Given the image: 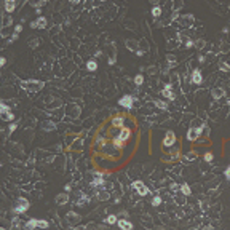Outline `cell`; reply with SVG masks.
I'll return each mask as SVG.
<instances>
[{
    "label": "cell",
    "instance_id": "d590c367",
    "mask_svg": "<svg viewBox=\"0 0 230 230\" xmlns=\"http://www.w3.org/2000/svg\"><path fill=\"white\" fill-rule=\"evenodd\" d=\"M16 128H18V122H13L10 126H8V133H13V131H15Z\"/></svg>",
    "mask_w": 230,
    "mask_h": 230
},
{
    "label": "cell",
    "instance_id": "9c48e42d",
    "mask_svg": "<svg viewBox=\"0 0 230 230\" xmlns=\"http://www.w3.org/2000/svg\"><path fill=\"white\" fill-rule=\"evenodd\" d=\"M190 82L195 83V85H201V83H203V75H201V71H200V69H193V71H192Z\"/></svg>",
    "mask_w": 230,
    "mask_h": 230
},
{
    "label": "cell",
    "instance_id": "d4e9b609",
    "mask_svg": "<svg viewBox=\"0 0 230 230\" xmlns=\"http://www.w3.org/2000/svg\"><path fill=\"white\" fill-rule=\"evenodd\" d=\"M112 145L115 147V150H120V149H123V147H125V142L122 141L120 137H115L114 141H112Z\"/></svg>",
    "mask_w": 230,
    "mask_h": 230
},
{
    "label": "cell",
    "instance_id": "7c38bea8",
    "mask_svg": "<svg viewBox=\"0 0 230 230\" xmlns=\"http://www.w3.org/2000/svg\"><path fill=\"white\" fill-rule=\"evenodd\" d=\"M54 201H56V205H59V206L66 205L67 201H69V195H67V192H61V193H58L56 198H54Z\"/></svg>",
    "mask_w": 230,
    "mask_h": 230
},
{
    "label": "cell",
    "instance_id": "f1b7e54d",
    "mask_svg": "<svg viewBox=\"0 0 230 230\" xmlns=\"http://www.w3.org/2000/svg\"><path fill=\"white\" fill-rule=\"evenodd\" d=\"M219 69H221L222 72H228L230 71V64H228V62H225V61H221L219 62Z\"/></svg>",
    "mask_w": 230,
    "mask_h": 230
},
{
    "label": "cell",
    "instance_id": "e575fe53",
    "mask_svg": "<svg viewBox=\"0 0 230 230\" xmlns=\"http://www.w3.org/2000/svg\"><path fill=\"white\" fill-rule=\"evenodd\" d=\"M166 59L171 62V66H176V58H174L173 54H166Z\"/></svg>",
    "mask_w": 230,
    "mask_h": 230
},
{
    "label": "cell",
    "instance_id": "ab89813d",
    "mask_svg": "<svg viewBox=\"0 0 230 230\" xmlns=\"http://www.w3.org/2000/svg\"><path fill=\"white\" fill-rule=\"evenodd\" d=\"M18 35H19V34H13L11 38H8V43H11V42H16V40H18Z\"/></svg>",
    "mask_w": 230,
    "mask_h": 230
},
{
    "label": "cell",
    "instance_id": "5bb4252c",
    "mask_svg": "<svg viewBox=\"0 0 230 230\" xmlns=\"http://www.w3.org/2000/svg\"><path fill=\"white\" fill-rule=\"evenodd\" d=\"M125 46L128 48L130 51H134V53H137L139 50H141V48H139V43L136 40H131V38H128L126 42H125Z\"/></svg>",
    "mask_w": 230,
    "mask_h": 230
},
{
    "label": "cell",
    "instance_id": "8992f818",
    "mask_svg": "<svg viewBox=\"0 0 230 230\" xmlns=\"http://www.w3.org/2000/svg\"><path fill=\"white\" fill-rule=\"evenodd\" d=\"M134 99H136L134 96H131V94H125L123 97H120V99H118V104H120L122 107L131 110V109H133V102H134Z\"/></svg>",
    "mask_w": 230,
    "mask_h": 230
},
{
    "label": "cell",
    "instance_id": "6da1fadb",
    "mask_svg": "<svg viewBox=\"0 0 230 230\" xmlns=\"http://www.w3.org/2000/svg\"><path fill=\"white\" fill-rule=\"evenodd\" d=\"M21 88L26 89V91H40V89L45 88V82L42 80H34V78H29V80H23L21 82Z\"/></svg>",
    "mask_w": 230,
    "mask_h": 230
},
{
    "label": "cell",
    "instance_id": "74e56055",
    "mask_svg": "<svg viewBox=\"0 0 230 230\" xmlns=\"http://www.w3.org/2000/svg\"><path fill=\"white\" fill-rule=\"evenodd\" d=\"M224 176H225V179H227L228 182H230V165H228L227 168H225V171H224Z\"/></svg>",
    "mask_w": 230,
    "mask_h": 230
},
{
    "label": "cell",
    "instance_id": "2e32d148",
    "mask_svg": "<svg viewBox=\"0 0 230 230\" xmlns=\"http://www.w3.org/2000/svg\"><path fill=\"white\" fill-rule=\"evenodd\" d=\"M117 224H118V227H120L122 230H133V228H134L133 224H131L130 221H126V219H120Z\"/></svg>",
    "mask_w": 230,
    "mask_h": 230
},
{
    "label": "cell",
    "instance_id": "f546056e",
    "mask_svg": "<svg viewBox=\"0 0 230 230\" xmlns=\"http://www.w3.org/2000/svg\"><path fill=\"white\" fill-rule=\"evenodd\" d=\"M54 128H56V125H54L53 122H46V123H43V130H45V131H53Z\"/></svg>",
    "mask_w": 230,
    "mask_h": 230
},
{
    "label": "cell",
    "instance_id": "b9f144b4",
    "mask_svg": "<svg viewBox=\"0 0 230 230\" xmlns=\"http://www.w3.org/2000/svg\"><path fill=\"white\" fill-rule=\"evenodd\" d=\"M5 64H6V58H5V56H2V58H0V66L3 67Z\"/></svg>",
    "mask_w": 230,
    "mask_h": 230
},
{
    "label": "cell",
    "instance_id": "4fadbf2b",
    "mask_svg": "<svg viewBox=\"0 0 230 230\" xmlns=\"http://www.w3.org/2000/svg\"><path fill=\"white\" fill-rule=\"evenodd\" d=\"M16 6H18V2H15V0H5L3 2V8L6 13H13L16 10Z\"/></svg>",
    "mask_w": 230,
    "mask_h": 230
},
{
    "label": "cell",
    "instance_id": "83f0119b",
    "mask_svg": "<svg viewBox=\"0 0 230 230\" xmlns=\"http://www.w3.org/2000/svg\"><path fill=\"white\" fill-rule=\"evenodd\" d=\"M150 13H152V16L157 19V18H160V16H162V8H160L158 5H155V6L152 8V11H150Z\"/></svg>",
    "mask_w": 230,
    "mask_h": 230
},
{
    "label": "cell",
    "instance_id": "f6af8a7d",
    "mask_svg": "<svg viewBox=\"0 0 230 230\" xmlns=\"http://www.w3.org/2000/svg\"><path fill=\"white\" fill-rule=\"evenodd\" d=\"M177 189H179L177 184H171V190H177Z\"/></svg>",
    "mask_w": 230,
    "mask_h": 230
},
{
    "label": "cell",
    "instance_id": "7bdbcfd3",
    "mask_svg": "<svg viewBox=\"0 0 230 230\" xmlns=\"http://www.w3.org/2000/svg\"><path fill=\"white\" fill-rule=\"evenodd\" d=\"M71 230H86V227H83V225H78V227H71Z\"/></svg>",
    "mask_w": 230,
    "mask_h": 230
},
{
    "label": "cell",
    "instance_id": "ac0fdd59",
    "mask_svg": "<svg viewBox=\"0 0 230 230\" xmlns=\"http://www.w3.org/2000/svg\"><path fill=\"white\" fill-rule=\"evenodd\" d=\"M96 197H97V200H101V201H106V200H109V198H110V193L101 189V190H97V192H96Z\"/></svg>",
    "mask_w": 230,
    "mask_h": 230
},
{
    "label": "cell",
    "instance_id": "4dcf8cb0",
    "mask_svg": "<svg viewBox=\"0 0 230 230\" xmlns=\"http://www.w3.org/2000/svg\"><path fill=\"white\" fill-rule=\"evenodd\" d=\"M134 83H136V86H141L142 83H144V77H142L141 74L134 75Z\"/></svg>",
    "mask_w": 230,
    "mask_h": 230
},
{
    "label": "cell",
    "instance_id": "7402d4cb",
    "mask_svg": "<svg viewBox=\"0 0 230 230\" xmlns=\"http://www.w3.org/2000/svg\"><path fill=\"white\" fill-rule=\"evenodd\" d=\"M38 227V219H29L26 222V228L27 230H34V228H37Z\"/></svg>",
    "mask_w": 230,
    "mask_h": 230
},
{
    "label": "cell",
    "instance_id": "cb8c5ba5",
    "mask_svg": "<svg viewBox=\"0 0 230 230\" xmlns=\"http://www.w3.org/2000/svg\"><path fill=\"white\" fill-rule=\"evenodd\" d=\"M179 189H181V192H182V193L185 195V197H189V195H192V190H190V185H189V184H187V182H184V184H181V187H179Z\"/></svg>",
    "mask_w": 230,
    "mask_h": 230
},
{
    "label": "cell",
    "instance_id": "60d3db41",
    "mask_svg": "<svg viewBox=\"0 0 230 230\" xmlns=\"http://www.w3.org/2000/svg\"><path fill=\"white\" fill-rule=\"evenodd\" d=\"M193 45H195L193 40H187V42H185V48H192Z\"/></svg>",
    "mask_w": 230,
    "mask_h": 230
},
{
    "label": "cell",
    "instance_id": "7a4b0ae2",
    "mask_svg": "<svg viewBox=\"0 0 230 230\" xmlns=\"http://www.w3.org/2000/svg\"><path fill=\"white\" fill-rule=\"evenodd\" d=\"M0 115H2V120L5 122H11L13 123V118H15V115H13V110L6 106V102H0Z\"/></svg>",
    "mask_w": 230,
    "mask_h": 230
},
{
    "label": "cell",
    "instance_id": "5b68a950",
    "mask_svg": "<svg viewBox=\"0 0 230 230\" xmlns=\"http://www.w3.org/2000/svg\"><path fill=\"white\" fill-rule=\"evenodd\" d=\"M131 187H133V189H134L139 195H141V197H145V195H149V192H150V190H149V187L145 185V184L142 182V181H134Z\"/></svg>",
    "mask_w": 230,
    "mask_h": 230
},
{
    "label": "cell",
    "instance_id": "ffe728a7",
    "mask_svg": "<svg viewBox=\"0 0 230 230\" xmlns=\"http://www.w3.org/2000/svg\"><path fill=\"white\" fill-rule=\"evenodd\" d=\"M211 94L214 99H219V97L225 96V91H224V88H214V89H211Z\"/></svg>",
    "mask_w": 230,
    "mask_h": 230
},
{
    "label": "cell",
    "instance_id": "d6a6232c",
    "mask_svg": "<svg viewBox=\"0 0 230 230\" xmlns=\"http://www.w3.org/2000/svg\"><path fill=\"white\" fill-rule=\"evenodd\" d=\"M152 205L153 206H160V205H162V198H160L158 195H155V197L152 198Z\"/></svg>",
    "mask_w": 230,
    "mask_h": 230
},
{
    "label": "cell",
    "instance_id": "7dc6e473",
    "mask_svg": "<svg viewBox=\"0 0 230 230\" xmlns=\"http://www.w3.org/2000/svg\"><path fill=\"white\" fill-rule=\"evenodd\" d=\"M0 230H6V228H3V227H2V228H0Z\"/></svg>",
    "mask_w": 230,
    "mask_h": 230
},
{
    "label": "cell",
    "instance_id": "ba28073f",
    "mask_svg": "<svg viewBox=\"0 0 230 230\" xmlns=\"http://www.w3.org/2000/svg\"><path fill=\"white\" fill-rule=\"evenodd\" d=\"M46 24H48L46 18L45 16H38L35 21H32V23H31V27H32V29H45Z\"/></svg>",
    "mask_w": 230,
    "mask_h": 230
},
{
    "label": "cell",
    "instance_id": "ee69618b",
    "mask_svg": "<svg viewBox=\"0 0 230 230\" xmlns=\"http://www.w3.org/2000/svg\"><path fill=\"white\" fill-rule=\"evenodd\" d=\"M187 158H189V160H195V158H197V155H195V153H189V155H187Z\"/></svg>",
    "mask_w": 230,
    "mask_h": 230
},
{
    "label": "cell",
    "instance_id": "e0dca14e",
    "mask_svg": "<svg viewBox=\"0 0 230 230\" xmlns=\"http://www.w3.org/2000/svg\"><path fill=\"white\" fill-rule=\"evenodd\" d=\"M66 219H67L69 224H75V222H78V221H80V216L77 214V213H74V211H69V213H67V216H66Z\"/></svg>",
    "mask_w": 230,
    "mask_h": 230
},
{
    "label": "cell",
    "instance_id": "52a82bcc",
    "mask_svg": "<svg viewBox=\"0 0 230 230\" xmlns=\"http://www.w3.org/2000/svg\"><path fill=\"white\" fill-rule=\"evenodd\" d=\"M176 144V133L174 131H166V134L163 137V145L165 147H173V145Z\"/></svg>",
    "mask_w": 230,
    "mask_h": 230
},
{
    "label": "cell",
    "instance_id": "603a6c76",
    "mask_svg": "<svg viewBox=\"0 0 230 230\" xmlns=\"http://www.w3.org/2000/svg\"><path fill=\"white\" fill-rule=\"evenodd\" d=\"M89 201V197L85 193H80V200H77V206H85Z\"/></svg>",
    "mask_w": 230,
    "mask_h": 230
},
{
    "label": "cell",
    "instance_id": "484cf974",
    "mask_svg": "<svg viewBox=\"0 0 230 230\" xmlns=\"http://www.w3.org/2000/svg\"><path fill=\"white\" fill-rule=\"evenodd\" d=\"M118 216H115V214H109L107 217H106V224H109V225H114V224H117L118 222Z\"/></svg>",
    "mask_w": 230,
    "mask_h": 230
},
{
    "label": "cell",
    "instance_id": "30bf717a",
    "mask_svg": "<svg viewBox=\"0 0 230 230\" xmlns=\"http://www.w3.org/2000/svg\"><path fill=\"white\" fill-rule=\"evenodd\" d=\"M162 96L166 97L168 101H174V99H176V93L171 89V85H166V86L162 89Z\"/></svg>",
    "mask_w": 230,
    "mask_h": 230
},
{
    "label": "cell",
    "instance_id": "8d00e7d4",
    "mask_svg": "<svg viewBox=\"0 0 230 230\" xmlns=\"http://www.w3.org/2000/svg\"><path fill=\"white\" fill-rule=\"evenodd\" d=\"M213 158H214V155H213V153H210V152H208V153H205V162H208V163H210V162H213Z\"/></svg>",
    "mask_w": 230,
    "mask_h": 230
},
{
    "label": "cell",
    "instance_id": "4316f807",
    "mask_svg": "<svg viewBox=\"0 0 230 230\" xmlns=\"http://www.w3.org/2000/svg\"><path fill=\"white\" fill-rule=\"evenodd\" d=\"M86 69H88L89 72H94L96 69H97V62H96L94 59H89V61L86 62Z\"/></svg>",
    "mask_w": 230,
    "mask_h": 230
},
{
    "label": "cell",
    "instance_id": "44dd1931",
    "mask_svg": "<svg viewBox=\"0 0 230 230\" xmlns=\"http://www.w3.org/2000/svg\"><path fill=\"white\" fill-rule=\"evenodd\" d=\"M153 106L158 107V109H162V110H166V109H168V102L163 101V99H155V101H153Z\"/></svg>",
    "mask_w": 230,
    "mask_h": 230
},
{
    "label": "cell",
    "instance_id": "bcb514c9",
    "mask_svg": "<svg viewBox=\"0 0 230 230\" xmlns=\"http://www.w3.org/2000/svg\"><path fill=\"white\" fill-rule=\"evenodd\" d=\"M203 230H213V227H211V225H206V227H205Z\"/></svg>",
    "mask_w": 230,
    "mask_h": 230
},
{
    "label": "cell",
    "instance_id": "8fae6325",
    "mask_svg": "<svg viewBox=\"0 0 230 230\" xmlns=\"http://www.w3.org/2000/svg\"><path fill=\"white\" fill-rule=\"evenodd\" d=\"M104 184H106V181L102 179V174L101 173H96V179H93V181H89V185L91 187H102Z\"/></svg>",
    "mask_w": 230,
    "mask_h": 230
},
{
    "label": "cell",
    "instance_id": "836d02e7",
    "mask_svg": "<svg viewBox=\"0 0 230 230\" xmlns=\"http://www.w3.org/2000/svg\"><path fill=\"white\" fill-rule=\"evenodd\" d=\"M43 5H46V0H42V2H34L32 3V6H35L37 10H40V6H43Z\"/></svg>",
    "mask_w": 230,
    "mask_h": 230
},
{
    "label": "cell",
    "instance_id": "1f68e13d",
    "mask_svg": "<svg viewBox=\"0 0 230 230\" xmlns=\"http://www.w3.org/2000/svg\"><path fill=\"white\" fill-rule=\"evenodd\" d=\"M38 227L40 228H48L50 227V222L45 221V219H38Z\"/></svg>",
    "mask_w": 230,
    "mask_h": 230
},
{
    "label": "cell",
    "instance_id": "f35d334b",
    "mask_svg": "<svg viewBox=\"0 0 230 230\" xmlns=\"http://www.w3.org/2000/svg\"><path fill=\"white\" fill-rule=\"evenodd\" d=\"M19 32H23V24H16L15 26V34H19Z\"/></svg>",
    "mask_w": 230,
    "mask_h": 230
},
{
    "label": "cell",
    "instance_id": "277c9868",
    "mask_svg": "<svg viewBox=\"0 0 230 230\" xmlns=\"http://www.w3.org/2000/svg\"><path fill=\"white\" fill-rule=\"evenodd\" d=\"M203 128H206V125H201V126H192L189 128V131H187V141H197L198 136L201 134V131H203Z\"/></svg>",
    "mask_w": 230,
    "mask_h": 230
},
{
    "label": "cell",
    "instance_id": "d6986e66",
    "mask_svg": "<svg viewBox=\"0 0 230 230\" xmlns=\"http://www.w3.org/2000/svg\"><path fill=\"white\" fill-rule=\"evenodd\" d=\"M130 136H131V131H130L128 128H122V130H120V134H118V137H120L123 142H125V141H128Z\"/></svg>",
    "mask_w": 230,
    "mask_h": 230
},
{
    "label": "cell",
    "instance_id": "3957f363",
    "mask_svg": "<svg viewBox=\"0 0 230 230\" xmlns=\"http://www.w3.org/2000/svg\"><path fill=\"white\" fill-rule=\"evenodd\" d=\"M29 208H31L29 201H27L24 197H19L18 198V205L13 208V213H15V214H23V213H26L27 210H29Z\"/></svg>",
    "mask_w": 230,
    "mask_h": 230
},
{
    "label": "cell",
    "instance_id": "9a60e30c",
    "mask_svg": "<svg viewBox=\"0 0 230 230\" xmlns=\"http://www.w3.org/2000/svg\"><path fill=\"white\" fill-rule=\"evenodd\" d=\"M123 125H125V117L123 115H117V117H114L112 118V126H115V128H123Z\"/></svg>",
    "mask_w": 230,
    "mask_h": 230
}]
</instances>
